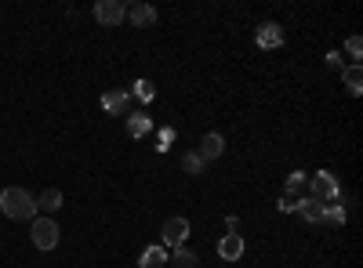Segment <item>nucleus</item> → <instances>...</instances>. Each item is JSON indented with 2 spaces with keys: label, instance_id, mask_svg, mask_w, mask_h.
Segmentation results:
<instances>
[{
  "label": "nucleus",
  "instance_id": "4",
  "mask_svg": "<svg viewBox=\"0 0 363 268\" xmlns=\"http://www.w3.org/2000/svg\"><path fill=\"white\" fill-rule=\"evenodd\" d=\"M94 19L113 29V26H120L124 19H128V8H124L120 0H99V4H94Z\"/></svg>",
  "mask_w": 363,
  "mask_h": 268
},
{
  "label": "nucleus",
  "instance_id": "12",
  "mask_svg": "<svg viewBox=\"0 0 363 268\" xmlns=\"http://www.w3.org/2000/svg\"><path fill=\"white\" fill-rule=\"evenodd\" d=\"M128 19L135 26H153L156 22V8H149V4H131L128 8Z\"/></svg>",
  "mask_w": 363,
  "mask_h": 268
},
{
  "label": "nucleus",
  "instance_id": "15",
  "mask_svg": "<svg viewBox=\"0 0 363 268\" xmlns=\"http://www.w3.org/2000/svg\"><path fill=\"white\" fill-rule=\"evenodd\" d=\"M58 207H62V193H58V188H47V193H40V196H37V211L55 214Z\"/></svg>",
  "mask_w": 363,
  "mask_h": 268
},
{
  "label": "nucleus",
  "instance_id": "7",
  "mask_svg": "<svg viewBox=\"0 0 363 268\" xmlns=\"http://www.w3.org/2000/svg\"><path fill=\"white\" fill-rule=\"evenodd\" d=\"M218 258L222 261H240L244 258V235L240 232H226L222 243H218Z\"/></svg>",
  "mask_w": 363,
  "mask_h": 268
},
{
  "label": "nucleus",
  "instance_id": "19",
  "mask_svg": "<svg viewBox=\"0 0 363 268\" xmlns=\"http://www.w3.org/2000/svg\"><path fill=\"white\" fill-rule=\"evenodd\" d=\"M131 94H135L138 102H153V98H156V87H153V80H135Z\"/></svg>",
  "mask_w": 363,
  "mask_h": 268
},
{
  "label": "nucleus",
  "instance_id": "11",
  "mask_svg": "<svg viewBox=\"0 0 363 268\" xmlns=\"http://www.w3.org/2000/svg\"><path fill=\"white\" fill-rule=\"evenodd\" d=\"M167 265V247H146L142 250V258H138V268H164Z\"/></svg>",
  "mask_w": 363,
  "mask_h": 268
},
{
  "label": "nucleus",
  "instance_id": "3",
  "mask_svg": "<svg viewBox=\"0 0 363 268\" xmlns=\"http://www.w3.org/2000/svg\"><path fill=\"white\" fill-rule=\"evenodd\" d=\"M29 235H33V247L37 250H55L58 247V225L51 217H33V225H29Z\"/></svg>",
  "mask_w": 363,
  "mask_h": 268
},
{
  "label": "nucleus",
  "instance_id": "22",
  "mask_svg": "<svg viewBox=\"0 0 363 268\" xmlns=\"http://www.w3.org/2000/svg\"><path fill=\"white\" fill-rule=\"evenodd\" d=\"M171 141H175V127H164V131H160V145H156V149L167 152V149H171Z\"/></svg>",
  "mask_w": 363,
  "mask_h": 268
},
{
  "label": "nucleus",
  "instance_id": "14",
  "mask_svg": "<svg viewBox=\"0 0 363 268\" xmlns=\"http://www.w3.org/2000/svg\"><path fill=\"white\" fill-rule=\"evenodd\" d=\"M149 131H153V116H146V113L128 116V134L131 138H142V134H149Z\"/></svg>",
  "mask_w": 363,
  "mask_h": 268
},
{
  "label": "nucleus",
  "instance_id": "10",
  "mask_svg": "<svg viewBox=\"0 0 363 268\" xmlns=\"http://www.w3.org/2000/svg\"><path fill=\"white\" fill-rule=\"evenodd\" d=\"M294 214H302V222H309V225H320L323 222V203L305 196V199H298V211Z\"/></svg>",
  "mask_w": 363,
  "mask_h": 268
},
{
  "label": "nucleus",
  "instance_id": "2",
  "mask_svg": "<svg viewBox=\"0 0 363 268\" xmlns=\"http://www.w3.org/2000/svg\"><path fill=\"white\" fill-rule=\"evenodd\" d=\"M305 188H312V199H320L323 207H327V203H338L341 199V185H338V178L330 175V170H316V175L309 178Z\"/></svg>",
  "mask_w": 363,
  "mask_h": 268
},
{
  "label": "nucleus",
  "instance_id": "20",
  "mask_svg": "<svg viewBox=\"0 0 363 268\" xmlns=\"http://www.w3.org/2000/svg\"><path fill=\"white\" fill-rule=\"evenodd\" d=\"M175 265H178V268H193V265H196V254H193L189 247H175Z\"/></svg>",
  "mask_w": 363,
  "mask_h": 268
},
{
  "label": "nucleus",
  "instance_id": "1",
  "mask_svg": "<svg viewBox=\"0 0 363 268\" xmlns=\"http://www.w3.org/2000/svg\"><path fill=\"white\" fill-rule=\"evenodd\" d=\"M0 211H4L8 217H15V222H33L37 217V199L26 193V188L11 185L0 193Z\"/></svg>",
  "mask_w": 363,
  "mask_h": 268
},
{
  "label": "nucleus",
  "instance_id": "18",
  "mask_svg": "<svg viewBox=\"0 0 363 268\" xmlns=\"http://www.w3.org/2000/svg\"><path fill=\"white\" fill-rule=\"evenodd\" d=\"M305 185H309V175H305V170H291V175H287V193H291V196L305 193Z\"/></svg>",
  "mask_w": 363,
  "mask_h": 268
},
{
  "label": "nucleus",
  "instance_id": "6",
  "mask_svg": "<svg viewBox=\"0 0 363 268\" xmlns=\"http://www.w3.org/2000/svg\"><path fill=\"white\" fill-rule=\"evenodd\" d=\"M255 44L265 47V51L280 47V44H283V26H276V22H262V26L255 29Z\"/></svg>",
  "mask_w": 363,
  "mask_h": 268
},
{
  "label": "nucleus",
  "instance_id": "23",
  "mask_svg": "<svg viewBox=\"0 0 363 268\" xmlns=\"http://www.w3.org/2000/svg\"><path fill=\"white\" fill-rule=\"evenodd\" d=\"M276 211H280V214H294V211H298V199H280Z\"/></svg>",
  "mask_w": 363,
  "mask_h": 268
},
{
  "label": "nucleus",
  "instance_id": "17",
  "mask_svg": "<svg viewBox=\"0 0 363 268\" xmlns=\"http://www.w3.org/2000/svg\"><path fill=\"white\" fill-rule=\"evenodd\" d=\"M203 167H208V163H203L200 152H185V156H182V170H185V175L196 178V175H203Z\"/></svg>",
  "mask_w": 363,
  "mask_h": 268
},
{
  "label": "nucleus",
  "instance_id": "5",
  "mask_svg": "<svg viewBox=\"0 0 363 268\" xmlns=\"http://www.w3.org/2000/svg\"><path fill=\"white\" fill-rule=\"evenodd\" d=\"M185 235H189V222L185 217H167V225H164V243L167 250H175V247H185Z\"/></svg>",
  "mask_w": 363,
  "mask_h": 268
},
{
  "label": "nucleus",
  "instance_id": "21",
  "mask_svg": "<svg viewBox=\"0 0 363 268\" xmlns=\"http://www.w3.org/2000/svg\"><path fill=\"white\" fill-rule=\"evenodd\" d=\"M345 51H349L353 58H363V40L360 37H349V40H345Z\"/></svg>",
  "mask_w": 363,
  "mask_h": 268
},
{
  "label": "nucleus",
  "instance_id": "9",
  "mask_svg": "<svg viewBox=\"0 0 363 268\" xmlns=\"http://www.w3.org/2000/svg\"><path fill=\"white\" fill-rule=\"evenodd\" d=\"M200 156H203V163L208 160H218V156L226 152V138L218 134V131H211V134H203V141H200V149H196Z\"/></svg>",
  "mask_w": 363,
  "mask_h": 268
},
{
  "label": "nucleus",
  "instance_id": "16",
  "mask_svg": "<svg viewBox=\"0 0 363 268\" xmlns=\"http://www.w3.org/2000/svg\"><path fill=\"white\" fill-rule=\"evenodd\" d=\"M320 225H330V229L345 225V207H341V203H327V207H323V222H320Z\"/></svg>",
  "mask_w": 363,
  "mask_h": 268
},
{
  "label": "nucleus",
  "instance_id": "8",
  "mask_svg": "<svg viewBox=\"0 0 363 268\" xmlns=\"http://www.w3.org/2000/svg\"><path fill=\"white\" fill-rule=\"evenodd\" d=\"M128 105H131V94L128 91H105L102 94V109L113 116H128Z\"/></svg>",
  "mask_w": 363,
  "mask_h": 268
},
{
  "label": "nucleus",
  "instance_id": "24",
  "mask_svg": "<svg viewBox=\"0 0 363 268\" xmlns=\"http://www.w3.org/2000/svg\"><path fill=\"white\" fill-rule=\"evenodd\" d=\"M327 66H330V69H341V55L330 51V55H327Z\"/></svg>",
  "mask_w": 363,
  "mask_h": 268
},
{
  "label": "nucleus",
  "instance_id": "13",
  "mask_svg": "<svg viewBox=\"0 0 363 268\" xmlns=\"http://www.w3.org/2000/svg\"><path fill=\"white\" fill-rule=\"evenodd\" d=\"M341 80H345V87H349V94H363V66L360 62L349 66V69H341Z\"/></svg>",
  "mask_w": 363,
  "mask_h": 268
}]
</instances>
